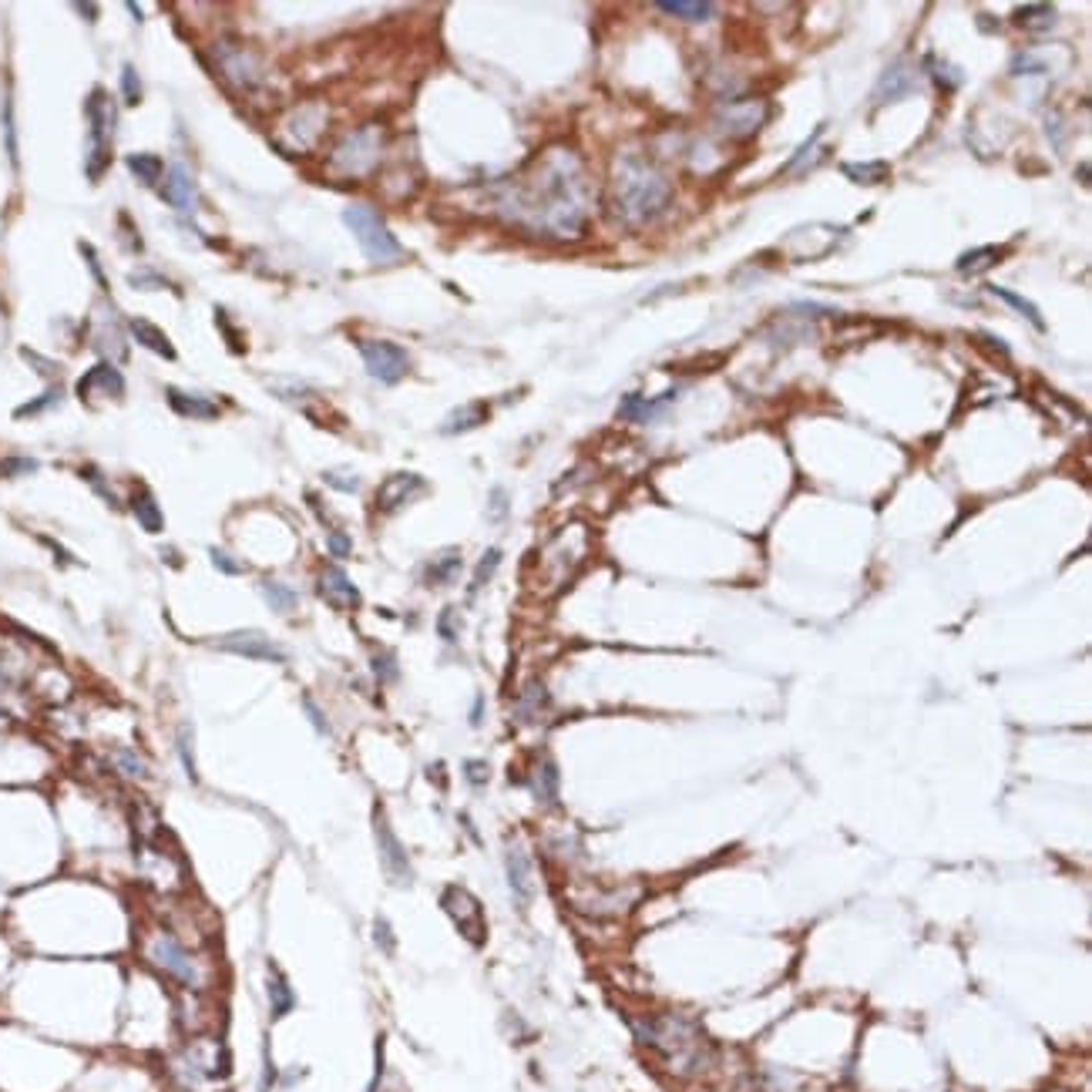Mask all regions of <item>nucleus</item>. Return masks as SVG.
Here are the masks:
<instances>
[{"label":"nucleus","mask_w":1092,"mask_h":1092,"mask_svg":"<svg viewBox=\"0 0 1092 1092\" xmlns=\"http://www.w3.org/2000/svg\"><path fill=\"white\" fill-rule=\"evenodd\" d=\"M363 367L380 383H400L410 370V357L404 346L390 340H360Z\"/></svg>","instance_id":"obj_11"},{"label":"nucleus","mask_w":1092,"mask_h":1092,"mask_svg":"<svg viewBox=\"0 0 1092 1092\" xmlns=\"http://www.w3.org/2000/svg\"><path fill=\"white\" fill-rule=\"evenodd\" d=\"M326 545H330V555L334 558H350V552H353L350 535H343V531H334V535L326 538Z\"/></svg>","instance_id":"obj_51"},{"label":"nucleus","mask_w":1092,"mask_h":1092,"mask_svg":"<svg viewBox=\"0 0 1092 1092\" xmlns=\"http://www.w3.org/2000/svg\"><path fill=\"white\" fill-rule=\"evenodd\" d=\"M168 407L176 410L178 417H188V420H215L219 417V407H215L212 400L195 397V394H186V390H176V387H168Z\"/></svg>","instance_id":"obj_21"},{"label":"nucleus","mask_w":1092,"mask_h":1092,"mask_svg":"<svg viewBox=\"0 0 1092 1092\" xmlns=\"http://www.w3.org/2000/svg\"><path fill=\"white\" fill-rule=\"evenodd\" d=\"M128 508L131 515L139 518V525L149 531V535H158L162 528H165V518H162V508H158L155 494H152L149 488H135L128 498Z\"/></svg>","instance_id":"obj_22"},{"label":"nucleus","mask_w":1092,"mask_h":1092,"mask_svg":"<svg viewBox=\"0 0 1092 1092\" xmlns=\"http://www.w3.org/2000/svg\"><path fill=\"white\" fill-rule=\"evenodd\" d=\"M548 706V693L541 683H531L521 693V703H518V720H538V713Z\"/></svg>","instance_id":"obj_39"},{"label":"nucleus","mask_w":1092,"mask_h":1092,"mask_svg":"<svg viewBox=\"0 0 1092 1092\" xmlns=\"http://www.w3.org/2000/svg\"><path fill=\"white\" fill-rule=\"evenodd\" d=\"M373 941H377V948L383 954H394V948H397V941H394V928H390V921L383 915L373 921Z\"/></svg>","instance_id":"obj_45"},{"label":"nucleus","mask_w":1092,"mask_h":1092,"mask_svg":"<svg viewBox=\"0 0 1092 1092\" xmlns=\"http://www.w3.org/2000/svg\"><path fill=\"white\" fill-rule=\"evenodd\" d=\"M767 118V104L759 98H743V102H730L720 112V128L730 135V139H750L753 131L763 125Z\"/></svg>","instance_id":"obj_13"},{"label":"nucleus","mask_w":1092,"mask_h":1092,"mask_svg":"<svg viewBox=\"0 0 1092 1092\" xmlns=\"http://www.w3.org/2000/svg\"><path fill=\"white\" fill-rule=\"evenodd\" d=\"M488 518H491V521H504V518H508V491H504V488H494V491H491Z\"/></svg>","instance_id":"obj_49"},{"label":"nucleus","mask_w":1092,"mask_h":1092,"mask_svg":"<svg viewBox=\"0 0 1092 1092\" xmlns=\"http://www.w3.org/2000/svg\"><path fill=\"white\" fill-rule=\"evenodd\" d=\"M303 710H306V716H309V720H313V726H316V733H330V722H326V716L320 713V706L313 703V699H309V696H306L303 699Z\"/></svg>","instance_id":"obj_53"},{"label":"nucleus","mask_w":1092,"mask_h":1092,"mask_svg":"<svg viewBox=\"0 0 1092 1092\" xmlns=\"http://www.w3.org/2000/svg\"><path fill=\"white\" fill-rule=\"evenodd\" d=\"M343 223L350 225V232L360 242L363 256L373 266H390V262L404 260V246L387 229V223L380 219L377 209H370V205H350V209H343Z\"/></svg>","instance_id":"obj_6"},{"label":"nucleus","mask_w":1092,"mask_h":1092,"mask_svg":"<svg viewBox=\"0 0 1092 1092\" xmlns=\"http://www.w3.org/2000/svg\"><path fill=\"white\" fill-rule=\"evenodd\" d=\"M612 202L625 225H646L666 212L673 202V186L652 162L639 155H622L612 172Z\"/></svg>","instance_id":"obj_2"},{"label":"nucleus","mask_w":1092,"mask_h":1092,"mask_svg":"<svg viewBox=\"0 0 1092 1092\" xmlns=\"http://www.w3.org/2000/svg\"><path fill=\"white\" fill-rule=\"evenodd\" d=\"M323 481L334 484V488H340V491H357V488H360V481H357V478H340L336 471H326Z\"/></svg>","instance_id":"obj_54"},{"label":"nucleus","mask_w":1092,"mask_h":1092,"mask_svg":"<svg viewBox=\"0 0 1092 1092\" xmlns=\"http://www.w3.org/2000/svg\"><path fill=\"white\" fill-rule=\"evenodd\" d=\"M75 10H81V14H88L84 20H94V14H98V7H91V4H75Z\"/></svg>","instance_id":"obj_57"},{"label":"nucleus","mask_w":1092,"mask_h":1092,"mask_svg":"<svg viewBox=\"0 0 1092 1092\" xmlns=\"http://www.w3.org/2000/svg\"><path fill=\"white\" fill-rule=\"evenodd\" d=\"M215 649L223 652H236V656L256 659V662H289V652L279 642H273L266 632L260 629H239V632H225L219 639H212Z\"/></svg>","instance_id":"obj_12"},{"label":"nucleus","mask_w":1092,"mask_h":1092,"mask_svg":"<svg viewBox=\"0 0 1092 1092\" xmlns=\"http://www.w3.org/2000/svg\"><path fill=\"white\" fill-rule=\"evenodd\" d=\"M125 165L131 168V176L141 178L145 186H152L158 176H162V158L152 155V152H139V155H128L125 158Z\"/></svg>","instance_id":"obj_37"},{"label":"nucleus","mask_w":1092,"mask_h":1092,"mask_svg":"<svg viewBox=\"0 0 1092 1092\" xmlns=\"http://www.w3.org/2000/svg\"><path fill=\"white\" fill-rule=\"evenodd\" d=\"M55 404H61V390H47L44 397H38V400H30V404H24V407H18L14 410V417H18V420H24V417H30V414H41V410H47V407H55Z\"/></svg>","instance_id":"obj_44"},{"label":"nucleus","mask_w":1092,"mask_h":1092,"mask_svg":"<svg viewBox=\"0 0 1092 1092\" xmlns=\"http://www.w3.org/2000/svg\"><path fill=\"white\" fill-rule=\"evenodd\" d=\"M498 565H501V548H488V552H484V558L478 562V568H474L471 595H474V592H481L484 585L491 582V575L498 572Z\"/></svg>","instance_id":"obj_40"},{"label":"nucleus","mask_w":1092,"mask_h":1092,"mask_svg":"<svg viewBox=\"0 0 1092 1092\" xmlns=\"http://www.w3.org/2000/svg\"><path fill=\"white\" fill-rule=\"evenodd\" d=\"M209 558H212V565L223 575H246V565L236 555H229L225 548H209Z\"/></svg>","instance_id":"obj_43"},{"label":"nucleus","mask_w":1092,"mask_h":1092,"mask_svg":"<svg viewBox=\"0 0 1092 1092\" xmlns=\"http://www.w3.org/2000/svg\"><path fill=\"white\" fill-rule=\"evenodd\" d=\"M38 471V461L30 457H7L0 461V478H18V474H34Z\"/></svg>","instance_id":"obj_48"},{"label":"nucleus","mask_w":1092,"mask_h":1092,"mask_svg":"<svg viewBox=\"0 0 1092 1092\" xmlns=\"http://www.w3.org/2000/svg\"><path fill=\"white\" fill-rule=\"evenodd\" d=\"M915 71L904 65H894L888 67L884 75H880L878 88H874V102L884 104V102H898V98H907V94L915 91Z\"/></svg>","instance_id":"obj_20"},{"label":"nucleus","mask_w":1092,"mask_h":1092,"mask_svg":"<svg viewBox=\"0 0 1092 1092\" xmlns=\"http://www.w3.org/2000/svg\"><path fill=\"white\" fill-rule=\"evenodd\" d=\"M215 57H219V61H223V67H225V75L232 78V81L236 84H252L256 81V67H252V61L246 55H239V51H232V55H225L223 47H219V51H215Z\"/></svg>","instance_id":"obj_33"},{"label":"nucleus","mask_w":1092,"mask_h":1092,"mask_svg":"<svg viewBox=\"0 0 1092 1092\" xmlns=\"http://www.w3.org/2000/svg\"><path fill=\"white\" fill-rule=\"evenodd\" d=\"M88 121H91V155H88V178L98 182L108 168V158H112V135H115V104L108 102V94L98 88L88 98Z\"/></svg>","instance_id":"obj_7"},{"label":"nucleus","mask_w":1092,"mask_h":1092,"mask_svg":"<svg viewBox=\"0 0 1092 1092\" xmlns=\"http://www.w3.org/2000/svg\"><path fill=\"white\" fill-rule=\"evenodd\" d=\"M484 420H488V407L484 404H464V407H457L451 417L444 420V434H467V431H474V427H481Z\"/></svg>","instance_id":"obj_27"},{"label":"nucleus","mask_w":1092,"mask_h":1092,"mask_svg":"<svg viewBox=\"0 0 1092 1092\" xmlns=\"http://www.w3.org/2000/svg\"><path fill=\"white\" fill-rule=\"evenodd\" d=\"M373 673H377L380 683H394L397 679V659H394V652H377L373 656Z\"/></svg>","instance_id":"obj_46"},{"label":"nucleus","mask_w":1092,"mask_h":1092,"mask_svg":"<svg viewBox=\"0 0 1092 1092\" xmlns=\"http://www.w3.org/2000/svg\"><path fill=\"white\" fill-rule=\"evenodd\" d=\"M373 837H377V851H380V864L387 870V878L397 884V888H407L414 880V864L407 857V847L400 843V837L394 833V827L387 824L383 810H373Z\"/></svg>","instance_id":"obj_10"},{"label":"nucleus","mask_w":1092,"mask_h":1092,"mask_svg":"<svg viewBox=\"0 0 1092 1092\" xmlns=\"http://www.w3.org/2000/svg\"><path fill=\"white\" fill-rule=\"evenodd\" d=\"M4 145H7L10 165L18 168L20 152H18V128H14V104H10V98L4 102Z\"/></svg>","instance_id":"obj_41"},{"label":"nucleus","mask_w":1092,"mask_h":1092,"mask_svg":"<svg viewBox=\"0 0 1092 1092\" xmlns=\"http://www.w3.org/2000/svg\"><path fill=\"white\" fill-rule=\"evenodd\" d=\"M461 575V552H444V555H437L434 562H427L424 568V582L427 585H451L454 578Z\"/></svg>","instance_id":"obj_28"},{"label":"nucleus","mask_w":1092,"mask_h":1092,"mask_svg":"<svg viewBox=\"0 0 1092 1092\" xmlns=\"http://www.w3.org/2000/svg\"><path fill=\"white\" fill-rule=\"evenodd\" d=\"M162 199H165L176 212H192L195 209V182L188 176L186 165H172L168 176L162 178Z\"/></svg>","instance_id":"obj_19"},{"label":"nucleus","mask_w":1092,"mask_h":1092,"mask_svg":"<svg viewBox=\"0 0 1092 1092\" xmlns=\"http://www.w3.org/2000/svg\"><path fill=\"white\" fill-rule=\"evenodd\" d=\"M176 753L178 759H182V770H186V777L192 780V783H199V767H195V730L192 726H182L176 736Z\"/></svg>","instance_id":"obj_35"},{"label":"nucleus","mask_w":1092,"mask_h":1092,"mask_svg":"<svg viewBox=\"0 0 1092 1092\" xmlns=\"http://www.w3.org/2000/svg\"><path fill=\"white\" fill-rule=\"evenodd\" d=\"M989 289H991V293H995L999 299H1005L1009 306H1015L1018 313L1025 316V320H1028L1032 326H1036V330H1046V320H1042V313H1038V306H1036V303H1028V299H1022L1018 293H1012V289H1001V286H989Z\"/></svg>","instance_id":"obj_38"},{"label":"nucleus","mask_w":1092,"mask_h":1092,"mask_svg":"<svg viewBox=\"0 0 1092 1092\" xmlns=\"http://www.w3.org/2000/svg\"><path fill=\"white\" fill-rule=\"evenodd\" d=\"M501 205L525 229L572 239L588 219V182L582 162L568 149H552L511 182Z\"/></svg>","instance_id":"obj_1"},{"label":"nucleus","mask_w":1092,"mask_h":1092,"mask_svg":"<svg viewBox=\"0 0 1092 1092\" xmlns=\"http://www.w3.org/2000/svg\"><path fill=\"white\" fill-rule=\"evenodd\" d=\"M229 1069V1049L219 1038L205 1036V1032L188 1038L172 1059V1079H176L178 1089L186 1092H205L209 1086L223 1083Z\"/></svg>","instance_id":"obj_4"},{"label":"nucleus","mask_w":1092,"mask_h":1092,"mask_svg":"<svg viewBox=\"0 0 1092 1092\" xmlns=\"http://www.w3.org/2000/svg\"><path fill=\"white\" fill-rule=\"evenodd\" d=\"M141 958L155 968L158 975H165L176 989L188 991V995H205L212 989V965L202 952L188 948L186 938L176 935L172 928H155L141 938Z\"/></svg>","instance_id":"obj_3"},{"label":"nucleus","mask_w":1092,"mask_h":1092,"mask_svg":"<svg viewBox=\"0 0 1092 1092\" xmlns=\"http://www.w3.org/2000/svg\"><path fill=\"white\" fill-rule=\"evenodd\" d=\"M320 595H323L326 602L334 605V609H360V592H357V585L346 578V572H343L340 565H326L323 572H320Z\"/></svg>","instance_id":"obj_15"},{"label":"nucleus","mask_w":1092,"mask_h":1092,"mask_svg":"<svg viewBox=\"0 0 1092 1092\" xmlns=\"http://www.w3.org/2000/svg\"><path fill=\"white\" fill-rule=\"evenodd\" d=\"M999 256H1001V249H995V246H981V249L965 252L962 260L954 262V269H958V273H968V276H978V273H985L989 266H995Z\"/></svg>","instance_id":"obj_34"},{"label":"nucleus","mask_w":1092,"mask_h":1092,"mask_svg":"<svg viewBox=\"0 0 1092 1092\" xmlns=\"http://www.w3.org/2000/svg\"><path fill=\"white\" fill-rule=\"evenodd\" d=\"M659 10L683 20H710L716 14V4H710V0H659Z\"/></svg>","instance_id":"obj_30"},{"label":"nucleus","mask_w":1092,"mask_h":1092,"mask_svg":"<svg viewBox=\"0 0 1092 1092\" xmlns=\"http://www.w3.org/2000/svg\"><path fill=\"white\" fill-rule=\"evenodd\" d=\"M121 94H125V104H131V108L141 104V78L131 65L121 67Z\"/></svg>","instance_id":"obj_42"},{"label":"nucleus","mask_w":1092,"mask_h":1092,"mask_svg":"<svg viewBox=\"0 0 1092 1092\" xmlns=\"http://www.w3.org/2000/svg\"><path fill=\"white\" fill-rule=\"evenodd\" d=\"M639 884H629V888H609V891H592V898L582 901L585 915H622L629 911L636 901H639Z\"/></svg>","instance_id":"obj_16"},{"label":"nucleus","mask_w":1092,"mask_h":1092,"mask_svg":"<svg viewBox=\"0 0 1092 1092\" xmlns=\"http://www.w3.org/2000/svg\"><path fill=\"white\" fill-rule=\"evenodd\" d=\"M131 336L141 343V346H149L152 353H158V357H165V360H178L176 346L168 343V336L158 330V326H152L149 320H131Z\"/></svg>","instance_id":"obj_26"},{"label":"nucleus","mask_w":1092,"mask_h":1092,"mask_svg":"<svg viewBox=\"0 0 1092 1092\" xmlns=\"http://www.w3.org/2000/svg\"><path fill=\"white\" fill-rule=\"evenodd\" d=\"M441 907L447 911V917L454 921V928L461 931V938H467L471 944H478V948H481L484 938H488V921H484L481 901L474 898V894L464 888V884H447L444 894H441Z\"/></svg>","instance_id":"obj_8"},{"label":"nucleus","mask_w":1092,"mask_h":1092,"mask_svg":"<svg viewBox=\"0 0 1092 1092\" xmlns=\"http://www.w3.org/2000/svg\"><path fill=\"white\" fill-rule=\"evenodd\" d=\"M260 592H262V599H266L269 609L279 612V615H289V612L299 609L297 588H293V585H286V582H279V578H262Z\"/></svg>","instance_id":"obj_25"},{"label":"nucleus","mask_w":1092,"mask_h":1092,"mask_svg":"<svg viewBox=\"0 0 1092 1092\" xmlns=\"http://www.w3.org/2000/svg\"><path fill=\"white\" fill-rule=\"evenodd\" d=\"M108 763H112V770L121 780H149V763L131 750V746H118V750H112Z\"/></svg>","instance_id":"obj_29"},{"label":"nucleus","mask_w":1092,"mask_h":1092,"mask_svg":"<svg viewBox=\"0 0 1092 1092\" xmlns=\"http://www.w3.org/2000/svg\"><path fill=\"white\" fill-rule=\"evenodd\" d=\"M843 176H851L854 182H864V186H874V182H884V178L891 176V165L888 162H861V165H841Z\"/></svg>","instance_id":"obj_36"},{"label":"nucleus","mask_w":1092,"mask_h":1092,"mask_svg":"<svg viewBox=\"0 0 1092 1092\" xmlns=\"http://www.w3.org/2000/svg\"><path fill=\"white\" fill-rule=\"evenodd\" d=\"M504 870H508V888L518 904H528L535 894V874H531V857L521 847H508L504 857Z\"/></svg>","instance_id":"obj_17"},{"label":"nucleus","mask_w":1092,"mask_h":1092,"mask_svg":"<svg viewBox=\"0 0 1092 1092\" xmlns=\"http://www.w3.org/2000/svg\"><path fill=\"white\" fill-rule=\"evenodd\" d=\"M437 632H441V639H444V642H457V636H461V619H457V612H454V609L441 612V619H437Z\"/></svg>","instance_id":"obj_47"},{"label":"nucleus","mask_w":1092,"mask_h":1092,"mask_svg":"<svg viewBox=\"0 0 1092 1092\" xmlns=\"http://www.w3.org/2000/svg\"><path fill=\"white\" fill-rule=\"evenodd\" d=\"M266 999H269V1018H273V1022L286 1018L289 1012L297 1009V991H293L286 975L279 972V965H273V962H269V968H266Z\"/></svg>","instance_id":"obj_18"},{"label":"nucleus","mask_w":1092,"mask_h":1092,"mask_svg":"<svg viewBox=\"0 0 1092 1092\" xmlns=\"http://www.w3.org/2000/svg\"><path fill=\"white\" fill-rule=\"evenodd\" d=\"M488 763L484 759H467L464 763V777H467V783H474V787H481V783H488Z\"/></svg>","instance_id":"obj_50"},{"label":"nucleus","mask_w":1092,"mask_h":1092,"mask_svg":"<svg viewBox=\"0 0 1092 1092\" xmlns=\"http://www.w3.org/2000/svg\"><path fill=\"white\" fill-rule=\"evenodd\" d=\"M481 716H484V696H478V699H474V710H471L474 726H481Z\"/></svg>","instance_id":"obj_56"},{"label":"nucleus","mask_w":1092,"mask_h":1092,"mask_svg":"<svg viewBox=\"0 0 1092 1092\" xmlns=\"http://www.w3.org/2000/svg\"><path fill=\"white\" fill-rule=\"evenodd\" d=\"M131 286H139V289H165L168 279L158 276V273H135V276H131Z\"/></svg>","instance_id":"obj_52"},{"label":"nucleus","mask_w":1092,"mask_h":1092,"mask_svg":"<svg viewBox=\"0 0 1092 1092\" xmlns=\"http://www.w3.org/2000/svg\"><path fill=\"white\" fill-rule=\"evenodd\" d=\"M94 383L108 390L112 397H121V394H125V380H121V373L115 370L112 363H98V367H94V370L88 373L81 383H78V390H81V394H88V387H94Z\"/></svg>","instance_id":"obj_31"},{"label":"nucleus","mask_w":1092,"mask_h":1092,"mask_svg":"<svg viewBox=\"0 0 1092 1092\" xmlns=\"http://www.w3.org/2000/svg\"><path fill=\"white\" fill-rule=\"evenodd\" d=\"M639 1038L646 1046L669 1055V1062H676L679 1069L699 1065V1055H703V1042H699L696 1025H689V1022H683L676 1015L649 1018L646 1025H639Z\"/></svg>","instance_id":"obj_5"},{"label":"nucleus","mask_w":1092,"mask_h":1092,"mask_svg":"<svg viewBox=\"0 0 1092 1092\" xmlns=\"http://www.w3.org/2000/svg\"><path fill=\"white\" fill-rule=\"evenodd\" d=\"M1015 24L1025 30H1049L1055 24V7L1049 4H1025L1015 10Z\"/></svg>","instance_id":"obj_32"},{"label":"nucleus","mask_w":1092,"mask_h":1092,"mask_svg":"<svg viewBox=\"0 0 1092 1092\" xmlns=\"http://www.w3.org/2000/svg\"><path fill=\"white\" fill-rule=\"evenodd\" d=\"M669 400H676V390H669L666 397L659 400H646L642 394H625V400L619 404V417L622 420H639V424H646V420H656L662 414V407H666Z\"/></svg>","instance_id":"obj_23"},{"label":"nucleus","mask_w":1092,"mask_h":1092,"mask_svg":"<svg viewBox=\"0 0 1092 1092\" xmlns=\"http://www.w3.org/2000/svg\"><path fill=\"white\" fill-rule=\"evenodd\" d=\"M424 488H427V484H424V478H420V474H410V471L390 474L387 481L380 484V491H377V508L383 511V515H394V511L407 508L417 494H424Z\"/></svg>","instance_id":"obj_14"},{"label":"nucleus","mask_w":1092,"mask_h":1092,"mask_svg":"<svg viewBox=\"0 0 1092 1092\" xmlns=\"http://www.w3.org/2000/svg\"><path fill=\"white\" fill-rule=\"evenodd\" d=\"M531 790L541 804H558V767L552 757H541L531 770Z\"/></svg>","instance_id":"obj_24"},{"label":"nucleus","mask_w":1092,"mask_h":1092,"mask_svg":"<svg viewBox=\"0 0 1092 1092\" xmlns=\"http://www.w3.org/2000/svg\"><path fill=\"white\" fill-rule=\"evenodd\" d=\"M81 252H84V256H88V266H91L94 279H98V286H102V289H108V279H104L102 266H98V256H94V249H91V246H84V242H81Z\"/></svg>","instance_id":"obj_55"},{"label":"nucleus","mask_w":1092,"mask_h":1092,"mask_svg":"<svg viewBox=\"0 0 1092 1092\" xmlns=\"http://www.w3.org/2000/svg\"><path fill=\"white\" fill-rule=\"evenodd\" d=\"M377 158H380V131L360 128V131H353V135H346V139L336 145L334 168L336 172H343V176L360 178L377 165Z\"/></svg>","instance_id":"obj_9"}]
</instances>
